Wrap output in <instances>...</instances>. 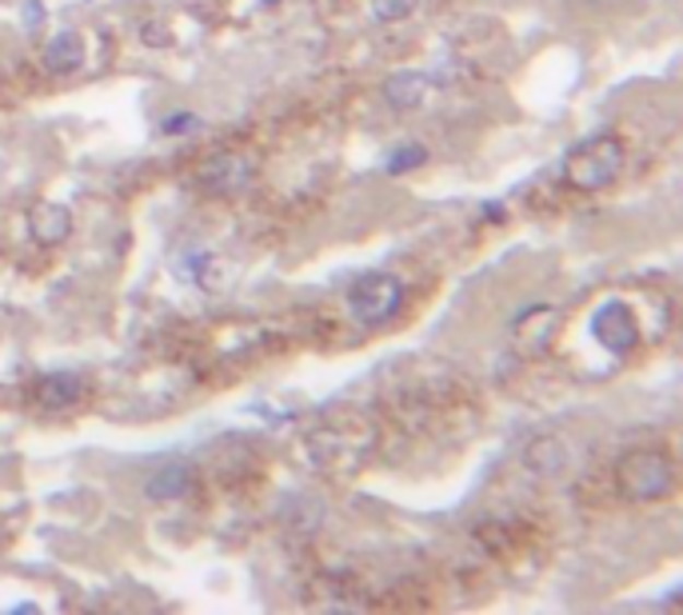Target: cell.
Returning <instances> with one entry per match:
<instances>
[{
	"instance_id": "obj_1",
	"label": "cell",
	"mask_w": 683,
	"mask_h": 615,
	"mask_svg": "<svg viewBox=\"0 0 683 615\" xmlns=\"http://www.w3.org/2000/svg\"><path fill=\"white\" fill-rule=\"evenodd\" d=\"M624 140L615 132H600V137L584 140L564 156L560 164V176L564 185L576 188V192H603L608 185H615V176L624 173Z\"/></svg>"
},
{
	"instance_id": "obj_2",
	"label": "cell",
	"mask_w": 683,
	"mask_h": 615,
	"mask_svg": "<svg viewBox=\"0 0 683 615\" xmlns=\"http://www.w3.org/2000/svg\"><path fill=\"white\" fill-rule=\"evenodd\" d=\"M615 484L632 504H651V499H663L675 488V464L672 456L656 452V448H639V452H627L615 468Z\"/></svg>"
},
{
	"instance_id": "obj_3",
	"label": "cell",
	"mask_w": 683,
	"mask_h": 615,
	"mask_svg": "<svg viewBox=\"0 0 683 615\" xmlns=\"http://www.w3.org/2000/svg\"><path fill=\"white\" fill-rule=\"evenodd\" d=\"M404 284L392 272H368L348 288V312L360 328H380L400 312Z\"/></svg>"
},
{
	"instance_id": "obj_4",
	"label": "cell",
	"mask_w": 683,
	"mask_h": 615,
	"mask_svg": "<svg viewBox=\"0 0 683 615\" xmlns=\"http://www.w3.org/2000/svg\"><path fill=\"white\" fill-rule=\"evenodd\" d=\"M591 340L612 356H627L639 344V320L624 300H608L591 316Z\"/></svg>"
},
{
	"instance_id": "obj_5",
	"label": "cell",
	"mask_w": 683,
	"mask_h": 615,
	"mask_svg": "<svg viewBox=\"0 0 683 615\" xmlns=\"http://www.w3.org/2000/svg\"><path fill=\"white\" fill-rule=\"evenodd\" d=\"M556 324H560V312L552 304H532L528 312L516 316L511 344H516V352H523V356H540V352L552 344V336H556Z\"/></svg>"
},
{
	"instance_id": "obj_6",
	"label": "cell",
	"mask_w": 683,
	"mask_h": 615,
	"mask_svg": "<svg viewBox=\"0 0 683 615\" xmlns=\"http://www.w3.org/2000/svg\"><path fill=\"white\" fill-rule=\"evenodd\" d=\"M28 233H33L36 245L57 248L72 236V212L57 200H36L28 209Z\"/></svg>"
},
{
	"instance_id": "obj_7",
	"label": "cell",
	"mask_w": 683,
	"mask_h": 615,
	"mask_svg": "<svg viewBox=\"0 0 683 615\" xmlns=\"http://www.w3.org/2000/svg\"><path fill=\"white\" fill-rule=\"evenodd\" d=\"M568 464H572V452L560 436H535V440L523 448V468H528L535 480H560L568 472Z\"/></svg>"
},
{
	"instance_id": "obj_8",
	"label": "cell",
	"mask_w": 683,
	"mask_h": 615,
	"mask_svg": "<svg viewBox=\"0 0 683 615\" xmlns=\"http://www.w3.org/2000/svg\"><path fill=\"white\" fill-rule=\"evenodd\" d=\"M252 161L248 156H240V152H224V156H216L212 164H204V185L212 188V192H221V197H232V192H240V188L252 185Z\"/></svg>"
},
{
	"instance_id": "obj_9",
	"label": "cell",
	"mask_w": 683,
	"mask_h": 615,
	"mask_svg": "<svg viewBox=\"0 0 683 615\" xmlns=\"http://www.w3.org/2000/svg\"><path fill=\"white\" fill-rule=\"evenodd\" d=\"M432 88V76L420 69H404V72H392L388 81H384V100L400 113H412V108L424 105V96Z\"/></svg>"
},
{
	"instance_id": "obj_10",
	"label": "cell",
	"mask_w": 683,
	"mask_h": 615,
	"mask_svg": "<svg viewBox=\"0 0 683 615\" xmlns=\"http://www.w3.org/2000/svg\"><path fill=\"white\" fill-rule=\"evenodd\" d=\"M36 400L48 412H64V407L84 400V380L76 371H52V376H45V380L36 383Z\"/></svg>"
},
{
	"instance_id": "obj_11",
	"label": "cell",
	"mask_w": 683,
	"mask_h": 615,
	"mask_svg": "<svg viewBox=\"0 0 683 615\" xmlns=\"http://www.w3.org/2000/svg\"><path fill=\"white\" fill-rule=\"evenodd\" d=\"M188 488H192V468L188 464H164L156 468L149 476V484H144V496L156 499V504H164V499H180L188 496Z\"/></svg>"
},
{
	"instance_id": "obj_12",
	"label": "cell",
	"mask_w": 683,
	"mask_h": 615,
	"mask_svg": "<svg viewBox=\"0 0 683 615\" xmlns=\"http://www.w3.org/2000/svg\"><path fill=\"white\" fill-rule=\"evenodd\" d=\"M84 64V40L81 33H57L52 40H48L45 48V69L48 72H76Z\"/></svg>"
},
{
	"instance_id": "obj_13",
	"label": "cell",
	"mask_w": 683,
	"mask_h": 615,
	"mask_svg": "<svg viewBox=\"0 0 683 615\" xmlns=\"http://www.w3.org/2000/svg\"><path fill=\"white\" fill-rule=\"evenodd\" d=\"M420 9V0H372V21L376 24H400Z\"/></svg>"
},
{
	"instance_id": "obj_14",
	"label": "cell",
	"mask_w": 683,
	"mask_h": 615,
	"mask_svg": "<svg viewBox=\"0 0 683 615\" xmlns=\"http://www.w3.org/2000/svg\"><path fill=\"white\" fill-rule=\"evenodd\" d=\"M428 161V152L420 149V144H404V149H396L388 161H384V173L388 176H400V173H412V168H424Z\"/></svg>"
},
{
	"instance_id": "obj_15",
	"label": "cell",
	"mask_w": 683,
	"mask_h": 615,
	"mask_svg": "<svg viewBox=\"0 0 683 615\" xmlns=\"http://www.w3.org/2000/svg\"><path fill=\"white\" fill-rule=\"evenodd\" d=\"M188 128H200V120L192 113H180V117L161 120V137H176V132H188Z\"/></svg>"
},
{
	"instance_id": "obj_16",
	"label": "cell",
	"mask_w": 683,
	"mask_h": 615,
	"mask_svg": "<svg viewBox=\"0 0 683 615\" xmlns=\"http://www.w3.org/2000/svg\"><path fill=\"white\" fill-rule=\"evenodd\" d=\"M24 24H28V28L40 24V0H28V4H24Z\"/></svg>"
},
{
	"instance_id": "obj_17",
	"label": "cell",
	"mask_w": 683,
	"mask_h": 615,
	"mask_svg": "<svg viewBox=\"0 0 683 615\" xmlns=\"http://www.w3.org/2000/svg\"><path fill=\"white\" fill-rule=\"evenodd\" d=\"M256 4H260V9H272V4H280V0H256Z\"/></svg>"
}]
</instances>
